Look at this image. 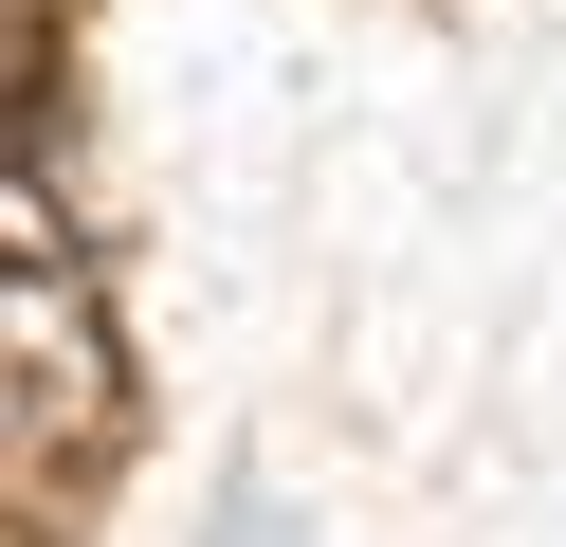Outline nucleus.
<instances>
[{
  "label": "nucleus",
  "mask_w": 566,
  "mask_h": 547,
  "mask_svg": "<svg viewBox=\"0 0 566 547\" xmlns=\"http://www.w3.org/2000/svg\"><path fill=\"white\" fill-rule=\"evenodd\" d=\"M38 109H55V19L0 0V128H38Z\"/></svg>",
  "instance_id": "obj_1"
}]
</instances>
